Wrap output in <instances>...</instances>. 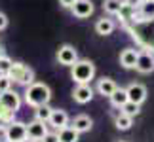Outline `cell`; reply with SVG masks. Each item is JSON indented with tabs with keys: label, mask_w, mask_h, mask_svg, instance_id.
<instances>
[{
	"label": "cell",
	"mask_w": 154,
	"mask_h": 142,
	"mask_svg": "<svg viewBox=\"0 0 154 142\" xmlns=\"http://www.w3.org/2000/svg\"><path fill=\"white\" fill-rule=\"evenodd\" d=\"M72 99H74V102H78V104L91 102V99H93L91 85L90 84H76V87L72 89Z\"/></svg>",
	"instance_id": "obj_9"
},
{
	"label": "cell",
	"mask_w": 154,
	"mask_h": 142,
	"mask_svg": "<svg viewBox=\"0 0 154 142\" xmlns=\"http://www.w3.org/2000/svg\"><path fill=\"white\" fill-rule=\"evenodd\" d=\"M2 55H6V51H4V47L0 46V57H2Z\"/></svg>",
	"instance_id": "obj_32"
},
{
	"label": "cell",
	"mask_w": 154,
	"mask_h": 142,
	"mask_svg": "<svg viewBox=\"0 0 154 142\" xmlns=\"http://www.w3.org/2000/svg\"><path fill=\"white\" fill-rule=\"evenodd\" d=\"M11 59L8 55H2L0 57V74H8L10 72V68H11Z\"/></svg>",
	"instance_id": "obj_25"
},
{
	"label": "cell",
	"mask_w": 154,
	"mask_h": 142,
	"mask_svg": "<svg viewBox=\"0 0 154 142\" xmlns=\"http://www.w3.org/2000/svg\"><path fill=\"white\" fill-rule=\"evenodd\" d=\"M48 133V125H46V121H40V120H34L27 125V137L32 138V140H42L44 135Z\"/></svg>",
	"instance_id": "obj_10"
},
{
	"label": "cell",
	"mask_w": 154,
	"mask_h": 142,
	"mask_svg": "<svg viewBox=\"0 0 154 142\" xmlns=\"http://www.w3.org/2000/svg\"><path fill=\"white\" fill-rule=\"evenodd\" d=\"M42 142H59L57 133H46V135H44V138H42Z\"/></svg>",
	"instance_id": "obj_28"
},
{
	"label": "cell",
	"mask_w": 154,
	"mask_h": 142,
	"mask_svg": "<svg viewBox=\"0 0 154 142\" xmlns=\"http://www.w3.org/2000/svg\"><path fill=\"white\" fill-rule=\"evenodd\" d=\"M4 137L6 142H21L23 138H27V123L23 121H10L4 127Z\"/></svg>",
	"instance_id": "obj_4"
},
{
	"label": "cell",
	"mask_w": 154,
	"mask_h": 142,
	"mask_svg": "<svg viewBox=\"0 0 154 142\" xmlns=\"http://www.w3.org/2000/svg\"><path fill=\"white\" fill-rule=\"evenodd\" d=\"M55 59H57V63H59V64H63V67H70V64H72L76 59H78V51L74 49V46H70V44H63V46L57 49Z\"/></svg>",
	"instance_id": "obj_5"
},
{
	"label": "cell",
	"mask_w": 154,
	"mask_h": 142,
	"mask_svg": "<svg viewBox=\"0 0 154 142\" xmlns=\"http://www.w3.org/2000/svg\"><path fill=\"white\" fill-rule=\"evenodd\" d=\"M114 28H116L114 21L106 19V17H101V19H97V23H95V32L99 36H109V34L114 32Z\"/></svg>",
	"instance_id": "obj_15"
},
{
	"label": "cell",
	"mask_w": 154,
	"mask_h": 142,
	"mask_svg": "<svg viewBox=\"0 0 154 142\" xmlns=\"http://www.w3.org/2000/svg\"><path fill=\"white\" fill-rule=\"evenodd\" d=\"M135 70H137L139 74H150V72H154V53L141 51L139 55H137Z\"/></svg>",
	"instance_id": "obj_6"
},
{
	"label": "cell",
	"mask_w": 154,
	"mask_h": 142,
	"mask_svg": "<svg viewBox=\"0 0 154 142\" xmlns=\"http://www.w3.org/2000/svg\"><path fill=\"white\" fill-rule=\"evenodd\" d=\"M11 78L8 74H0V93H4V91H8V89H11Z\"/></svg>",
	"instance_id": "obj_26"
},
{
	"label": "cell",
	"mask_w": 154,
	"mask_h": 142,
	"mask_svg": "<svg viewBox=\"0 0 154 142\" xmlns=\"http://www.w3.org/2000/svg\"><path fill=\"white\" fill-rule=\"evenodd\" d=\"M103 10L109 15H120L124 10V0H105Z\"/></svg>",
	"instance_id": "obj_21"
},
{
	"label": "cell",
	"mask_w": 154,
	"mask_h": 142,
	"mask_svg": "<svg viewBox=\"0 0 154 142\" xmlns=\"http://www.w3.org/2000/svg\"><path fill=\"white\" fill-rule=\"evenodd\" d=\"M74 2H76V0H59V4H61L63 8H70Z\"/></svg>",
	"instance_id": "obj_30"
},
{
	"label": "cell",
	"mask_w": 154,
	"mask_h": 142,
	"mask_svg": "<svg viewBox=\"0 0 154 142\" xmlns=\"http://www.w3.org/2000/svg\"><path fill=\"white\" fill-rule=\"evenodd\" d=\"M14 117H15L14 110H10V108H6V106L0 104V129H4L10 121H14Z\"/></svg>",
	"instance_id": "obj_22"
},
{
	"label": "cell",
	"mask_w": 154,
	"mask_h": 142,
	"mask_svg": "<svg viewBox=\"0 0 154 142\" xmlns=\"http://www.w3.org/2000/svg\"><path fill=\"white\" fill-rule=\"evenodd\" d=\"M137 55H139V51H137V49H133V47H126V49L120 53V64H122L124 68H128V70L135 68V63H137Z\"/></svg>",
	"instance_id": "obj_13"
},
{
	"label": "cell",
	"mask_w": 154,
	"mask_h": 142,
	"mask_svg": "<svg viewBox=\"0 0 154 142\" xmlns=\"http://www.w3.org/2000/svg\"><path fill=\"white\" fill-rule=\"evenodd\" d=\"M116 87L118 85H116V81L112 78H105V76H103L101 80H97V93L103 95V97H110L112 91H114Z\"/></svg>",
	"instance_id": "obj_16"
},
{
	"label": "cell",
	"mask_w": 154,
	"mask_h": 142,
	"mask_svg": "<svg viewBox=\"0 0 154 142\" xmlns=\"http://www.w3.org/2000/svg\"><path fill=\"white\" fill-rule=\"evenodd\" d=\"M57 138H59V142H78V138H80V133L78 131H74L70 125H65V127H61V129H57Z\"/></svg>",
	"instance_id": "obj_17"
},
{
	"label": "cell",
	"mask_w": 154,
	"mask_h": 142,
	"mask_svg": "<svg viewBox=\"0 0 154 142\" xmlns=\"http://www.w3.org/2000/svg\"><path fill=\"white\" fill-rule=\"evenodd\" d=\"M114 125L118 131H129L133 125V117H129L126 114H122V112H118V114L114 116Z\"/></svg>",
	"instance_id": "obj_20"
},
{
	"label": "cell",
	"mask_w": 154,
	"mask_h": 142,
	"mask_svg": "<svg viewBox=\"0 0 154 142\" xmlns=\"http://www.w3.org/2000/svg\"><path fill=\"white\" fill-rule=\"evenodd\" d=\"M126 93H128V100H131L135 104H143L146 100V95H149L143 84H135V81L126 87Z\"/></svg>",
	"instance_id": "obj_8"
},
{
	"label": "cell",
	"mask_w": 154,
	"mask_h": 142,
	"mask_svg": "<svg viewBox=\"0 0 154 142\" xmlns=\"http://www.w3.org/2000/svg\"><path fill=\"white\" fill-rule=\"evenodd\" d=\"M21 142H36V140H32V138H29V137H27V138H23Z\"/></svg>",
	"instance_id": "obj_31"
},
{
	"label": "cell",
	"mask_w": 154,
	"mask_h": 142,
	"mask_svg": "<svg viewBox=\"0 0 154 142\" xmlns=\"http://www.w3.org/2000/svg\"><path fill=\"white\" fill-rule=\"evenodd\" d=\"M120 112L126 114V116H129V117H135V116H139V112H141V104H135V102H131V100H128L126 104L120 106Z\"/></svg>",
	"instance_id": "obj_23"
},
{
	"label": "cell",
	"mask_w": 154,
	"mask_h": 142,
	"mask_svg": "<svg viewBox=\"0 0 154 142\" xmlns=\"http://www.w3.org/2000/svg\"><path fill=\"white\" fill-rule=\"evenodd\" d=\"M118 142H124V140H118Z\"/></svg>",
	"instance_id": "obj_33"
},
{
	"label": "cell",
	"mask_w": 154,
	"mask_h": 142,
	"mask_svg": "<svg viewBox=\"0 0 154 142\" xmlns=\"http://www.w3.org/2000/svg\"><path fill=\"white\" fill-rule=\"evenodd\" d=\"M70 78L76 84H90L95 78V64L90 59H76L70 64Z\"/></svg>",
	"instance_id": "obj_2"
},
{
	"label": "cell",
	"mask_w": 154,
	"mask_h": 142,
	"mask_svg": "<svg viewBox=\"0 0 154 142\" xmlns=\"http://www.w3.org/2000/svg\"><path fill=\"white\" fill-rule=\"evenodd\" d=\"M8 76L11 78V81H15V84H19L23 87H27L29 84L34 81V70L31 67H27V64H23V63H11Z\"/></svg>",
	"instance_id": "obj_3"
},
{
	"label": "cell",
	"mask_w": 154,
	"mask_h": 142,
	"mask_svg": "<svg viewBox=\"0 0 154 142\" xmlns=\"http://www.w3.org/2000/svg\"><path fill=\"white\" fill-rule=\"evenodd\" d=\"M70 127H72L74 131H78L80 135L88 133V131H91V127H93V120L90 116H86V114H80V116H76L72 120V125Z\"/></svg>",
	"instance_id": "obj_14"
},
{
	"label": "cell",
	"mask_w": 154,
	"mask_h": 142,
	"mask_svg": "<svg viewBox=\"0 0 154 142\" xmlns=\"http://www.w3.org/2000/svg\"><path fill=\"white\" fill-rule=\"evenodd\" d=\"M48 123L53 129H61L65 125H69V114L65 110H59V108H53L51 114L48 117Z\"/></svg>",
	"instance_id": "obj_12"
},
{
	"label": "cell",
	"mask_w": 154,
	"mask_h": 142,
	"mask_svg": "<svg viewBox=\"0 0 154 142\" xmlns=\"http://www.w3.org/2000/svg\"><path fill=\"white\" fill-rule=\"evenodd\" d=\"M51 99V89L50 85L42 84V81H32V84L27 85V91H25V102L32 108L36 106H42V104H48Z\"/></svg>",
	"instance_id": "obj_1"
},
{
	"label": "cell",
	"mask_w": 154,
	"mask_h": 142,
	"mask_svg": "<svg viewBox=\"0 0 154 142\" xmlns=\"http://www.w3.org/2000/svg\"><path fill=\"white\" fill-rule=\"evenodd\" d=\"M51 106L50 104H42V106H36V120H40V121H46L48 123V117H50V114H51Z\"/></svg>",
	"instance_id": "obj_24"
},
{
	"label": "cell",
	"mask_w": 154,
	"mask_h": 142,
	"mask_svg": "<svg viewBox=\"0 0 154 142\" xmlns=\"http://www.w3.org/2000/svg\"><path fill=\"white\" fill-rule=\"evenodd\" d=\"M70 11H72V15L76 17V19H88L91 13H93V2L91 0H76V2L69 8Z\"/></svg>",
	"instance_id": "obj_7"
},
{
	"label": "cell",
	"mask_w": 154,
	"mask_h": 142,
	"mask_svg": "<svg viewBox=\"0 0 154 142\" xmlns=\"http://www.w3.org/2000/svg\"><path fill=\"white\" fill-rule=\"evenodd\" d=\"M6 27H8V17H6V13L0 11V31H4Z\"/></svg>",
	"instance_id": "obj_29"
},
{
	"label": "cell",
	"mask_w": 154,
	"mask_h": 142,
	"mask_svg": "<svg viewBox=\"0 0 154 142\" xmlns=\"http://www.w3.org/2000/svg\"><path fill=\"white\" fill-rule=\"evenodd\" d=\"M137 10H139V19L137 21H150V19H154V0H143Z\"/></svg>",
	"instance_id": "obj_18"
},
{
	"label": "cell",
	"mask_w": 154,
	"mask_h": 142,
	"mask_svg": "<svg viewBox=\"0 0 154 142\" xmlns=\"http://www.w3.org/2000/svg\"><path fill=\"white\" fill-rule=\"evenodd\" d=\"M141 2H143V0H124V6H128V8H131V10H137L141 6Z\"/></svg>",
	"instance_id": "obj_27"
},
{
	"label": "cell",
	"mask_w": 154,
	"mask_h": 142,
	"mask_svg": "<svg viewBox=\"0 0 154 142\" xmlns=\"http://www.w3.org/2000/svg\"><path fill=\"white\" fill-rule=\"evenodd\" d=\"M0 104L6 106V108H10V110H14V112H17L21 108V97L15 91L8 89V91L0 93Z\"/></svg>",
	"instance_id": "obj_11"
},
{
	"label": "cell",
	"mask_w": 154,
	"mask_h": 142,
	"mask_svg": "<svg viewBox=\"0 0 154 142\" xmlns=\"http://www.w3.org/2000/svg\"><path fill=\"white\" fill-rule=\"evenodd\" d=\"M109 99H110V104L114 106V108H120L122 104L128 102V93H126V89H124V87H116Z\"/></svg>",
	"instance_id": "obj_19"
}]
</instances>
